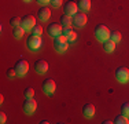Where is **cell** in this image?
<instances>
[{"instance_id": "obj_10", "label": "cell", "mask_w": 129, "mask_h": 124, "mask_svg": "<svg viewBox=\"0 0 129 124\" xmlns=\"http://www.w3.org/2000/svg\"><path fill=\"white\" fill-rule=\"evenodd\" d=\"M22 26L25 28V30H30L36 26V18L33 15L27 14L25 17H22Z\"/></svg>"}, {"instance_id": "obj_9", "label": "cell", "mask_w": 129, "mask_h": 124, "mask_svg": "<svg viewBox=\"0 0 129 124\" xmlns=\"http://www.w3.org/2000/svg\"><path fill=\"white\" fill-rule=\"evenodd\" d=\"M62 25L60 24H50L47 28V33L50 35L51 37H56V36H60L62 35Z\"/></svg>"}, {"instance_id": "obj_20", "label": "cell", "mask_w": 129, "mask_h": 124, "mask_svg": "<svg viewBox=\"0 0 129 124\" xmlns=\"http://www.w3.org/2000/svg\"><path fill=\"white\" fill-rule=\"evenodd\" d=\"M10 25L11 26H19V25H22V18H19V17H13L10 19Z\"/></svg>"}, {"instance_id": "obj_22", "label": "cell", "mask_w": 129, "mask_h": 124, "mask_svg": "<svg viewBox=\"0 0 129 124\" xmlns=\"http://www.w3.org/2000/svg\"><path fill=\"white\" fill-rule=\"evenodd\" d=\"M121 113L124 114V116L129 117V102H125V104H122V106H121Z\"/></svg>"}, {"instance_id": "obj_1", "label": "cell", "mask_w": 129, "mask_h": 124, "mask_svg": "<svg viewBox=\"0 0 129 124\" xmlns=\"http://www.w3.org/2000/svg\"><path fill=\"white\" fill-rule=\"evenodd\" d=\"M54 48H55V51L60 52V54L64 52L67 48H69V42H67V37L63 36V35L54 37Z\"/></svg>"}, {"instance_id": "obj_19", "label": "cell", "mask_w": 129, "mask_h": 124, "mask_svg": "<svg viewBox=\"0 0 129 124\" xmlns=\"http://www.w3.org/2000/svg\"><path fill=\"white\" fill-rule=\"evenodd\" d=\"M114 123H117V124H128L129 123V117L124 116V114H119V116H117L114 119Z\"/></svg>"}, {"instance_id": "obj_5", "label": "cell", "mask_w": 129, "mask_h": 124, "mask_svg": "<svg viewBox=\"0 0 129 124\" xmlns=\"http://www.w3.org/2000/svg\"><path fill=\"white\" fill-rule=\"evenodd\" d=\"M41 90H43L44 94L52 95L55 92V90H56V84H55V81L52 79H45L41 84Z\"/></svg>"}, {"instance_id": "obj_13", "label": "cell", "mask_w": 129, "mask_h": 124, "mask_svg": "<svg viewBox=\"0 0 129 124\" xmlns=\"http://www.w3.org/2000/svg\"><path fill=\"white\" fill-rule=\"evenodd\" d=\"M50 17H51V11H50L48 7H41L37 11V18L40 21H48Z\"/></svg>"}, {"instance_id": "obj_6", "label": "cell", "mask_w": 129, "mask_h": 124, "mask_svg": "<svg viewBox=\"0 0 129 124\" xmlns=\"http://www.w3.org/2000/svg\"><path fill=\"white\" fill-rule=\"evenodd\" d=\"M22 109L26 114H33L35 110L37 109V104H36V101L33 98H26L22 105Z\"/></svg>"}, {"instance_id": "obj_2", "label": "cell", "mask_w": 129, "mask_h": 124, "mask_svg": "<svg viewBox=\"0 0 129 124\" xmlns=\"http://www.w3.org/2000/svg\"><path fill=\"white\" fill-rule=\"evenodd\" d=\"M93 35L99 42H106L107 39H110L111 32H110L109 28L104 26V25H98V26L95 28V30H93Z\"/></svg>"}, {"instance_id": "obj_26", "label": "cell", "mask_w": 129, "mask_h": 124, "mask_svg": "<svg viewBox=\"0 0 129 124\" xmlns=\"http://www.w3.org/2000/svg\"><path fill=\"white\" fill-rule=\"evenodd\" d=\"M72 32H73V30H72V26H63V29H62V35H63V36L67 37Z\"/></svg>"}, {"instance_id": "obj_21", "label": "cell", "mask_w": 129, "mask_h": 124, "mask_svg": "<svg viewBox=\"0 0 129 124\" xmlns=\"http://www.w3.org/2000/svg\"><path fill=\"white\" fill-rule=\"evenodd\" d=\"M110 39H111L114 43H119V42H121V33H119L118 30H115V32H111V35H110Z\"/></svg>"}, {"instance_id": "obj_30", "label": "cell", "mask_w": 129, "mask_h": 124, "mask_svg": "<svg viewBox=\"0 0 129 124\" xmlns=\"http://www.w3.org/2000/svg\"><path fill=\"white\" fill-rule=\"evenodd\" d=\"M36 2L39 3V4H41V6H44V4H47V3H50L51 0H36Z\"/></svg>"}, {"instance_id": "obj_28", "label": "cell", "mask_w": 129, "mask_h": 124, "mask_svg": "<svg viewBox=\"0 0 129 124\" xmlns=\"http://www.w3.org/2000/svg\"><path fill=\"white\" fill-rule=\"evenodd\" d=\"M51 6H52V7H55V8H56V7H60V6H62V3H63V0H51Z\"/></svg>"}, {"instance_id": "obj_14", "label": "cell", "mask_w": 129, "mask_h": 124, "mask_svg": "<svg viewBox=\"0 0 129 124\" xmlns=\"http://www.w3.org/2000/svg\"><path fill=\"white\" fill-rule=\"evenodd\" d=\"M82 114H84L87 119H89L95 114V106L92 104H85L84 108H82Z\"/></svg>"}, {"instance_id": "obj_32", "label": "cell", "mask_w": 129, "mask_h": 124, "mask_svg": "<svg viewBox=\"0 0 129 124\" xmlns=\"http://www.w3.org/2000/svg\"><path fill=\"white\" fill-rule=\"evenodd\" d=\"M23 2H30V0H23Z\"/></svg>"}, {"instance_id": "obj_7", "label": "cell", "mask_w": 129, "mask_h": 124, "mask_svg": "<svg viewBox=\"0 0 129 124\" xmlns=\"http://www.w3.org/2000/svg\"><path fill=\"white\" fill-rule=\"evenodd\" d=\"M15 70H17V74L19 77H22V76H25V74L27 73V70H29V64H27L26 61H23V59H21V61H18L17 64H15Z\"/></svg>"}, {"instance_id": "obj_25", "label": "cell", "mask_w": 129, "mask_h": 124, "mask_svg": "<svg viewBox=\"0 0 129 124\" xmlns=\"http://www.w3.org/2000/svg\"><path fill=\"white\" fill-rule=\"evenodd\" d=\"M23 95H25V98H33V95H35V90L32 88V87H27L25 90V92H23Z\"/></svg>"}, {"instance_id": "obj_31", "label": "cell", "mask_w": 129, "mask_h": 124, "mask_svg": "<svg viewBox=\"0 0 129 124\" xmlns=\"http://www.w3.org/2000/svg\"><path fill=\"white\" fill-rule=\"evenodd\" d=\"M40 123H43V124H48V120H41Z\"/></svg>"}, {"instance_id": "obj_8", "label": "cell", "mask_w": 129, "mask_h": 124, "mask_svg": "<svg viewBox=\"0 0 129 124\" xmlns=\"http://www.w3.org/2000/svg\"><path fill=\"white\" fill-rule=\"evenodd\" d=\"M87 21H88V18H87V15H85V12H76L74 15H73V24L76 25V26H78V28H82V26H85V24H87Z\"/></svg>"}, {"instance_id": "obj_23", "label": "cell", "mask_w": 129, "mask_h": 124, "mask_svg": "<svg viewBox=\"0 0 129 124\" xmlns=\"http://www.w3.org/2000/svg\"><path fill=\"white\" fill-rule=\"evenodd\" d=\"M8 79H15V77L18 76L17 74V70H15V68H11V69H7V72H6Z\"/></svg>"}, {"instance_id": "obj_12", "label": "cell", "mask_w": 129, "mask_h": 124, "mask_svg": "<svg viewBox=\"0 0 129 124\" xmlns=\"http://www.w3.org/2000/svg\"><path fill=\"white\" fill-rule=\"evenodd\" d=\"M35 70H36V73H39V74H44V73L48 70V64H47V61H44V59H37V61L35 62Z\"/></svg>"}, {"instance_id": "obj_24", "label": "cell", "mask_w": 129, "mask_h": 124, "mask_svg": "<svg viewBox=\"0 0 129 124\" xmlns=\"http://www.w3.org/2000/svg\"><path fill=\"white\" fill-rule=\"evenodd\" d=\"M32 35H36V36H41L43 35V28L40 25H36L35 28L32 29Z\"/></svg>"}, {"instance_id": "obj_3", "label": "cell", "mask_w": 129, "mask_h": 124, "mask_svg": "<svg viewBox=\"0 0 129 124\" xmlns=\"http://www.w3.org/2000/svg\"><path fill=\"white\" fill-rule=\"evenodd\" d=\"M41 44H43V39L36 35H30L26 40V47L29 50H32V51H37L41 47Z\"/></svg>"}, {"instance_id": "obj_11", "label": "cell", "mask_w": 129, "mask_h": 124, "mask_svg": "<svg viewBox=\"0 0 129 124\" xmlns=\"http://www.w3.org/2000/svg\"><path fill=\"white\" fill-rule=\"evenodd\" d=\"M77 10H78V6H77V3H74V2H66L63 6L64 14H69V15H72V17L76 12H78Z\"/></svg>"}, {"instance_id": "obj_16", "label": "cell", "mask_w": 129, "mask_h": 124, "mask_svg": "<svg viewBox=\"0 0 129 124\" xmlns=\"http://www.w3.org/2000/svg\"><path fill=\"white\" fill-rule=\"evenodd\" d=\"M77 6L81 11H89L91 0H77Z\"/></svg>"}, {"instance_id": "obj_4", "label": "cell", "mask_w": 129, "mask_h": 124, "mask_svg": "<svg viewBox=\"0 0 129 124\" xmlns=\"http://www.w3.org/2000/svg\"><path fill=\"white\" fill-rule=\"evenodd\" d=\"M115 79L119 83H128L129 81V69L125 66H119L115 70Z\"/></svg>"}, {"instance_id": "obj_15", "label": "cell", "mask_w": 129, "mask_h": 124, "mask_svg": "<svg viewBox=\"0 0 129 124\" xmlns=\"http://www.w3.org/2000/svg\"><path fill=\"white\" fill-rule=\"evenodd\" d=\"M59 22L62 26H72L73 25V17L69 14H63L62 17L59 18Z\"/></svg>"}, {"instance_id": "obj_18", "label": "cell", "mask_w": 129, "mask_h": 124, "mask_svg": "<svg viewBox=\"0 0 129 124\" xmlns=\"http://www.w3.org/2000/svg\"><path fill=\"white\" fill-rule=\"evenodd\" d=\"M13 33H14V37H15V39H21V37L25 35V28H23L22 25H19V26H15L14 30H13Z\"/></svg>"}, {"instance_id": "obj_27", "label": "cell", "mask_w": 129, "mask_h": 124, "mask_svg": "<svg viewBox=\"0 0 129 124\" xmlns=\"http://www.w3.org/2000/svg\"><path fill=\"white\" fill-rule=\"evenodd\" d=\"M76 40H77V35H76L74 32H72L69 36H67V42H69V43H74Z\"/></svg>"}, {"instance_id": "obj_17", "label": "cell", "mask_w": 129, "mask_h": 124, "mask_svg": "<svg viewBox=\"0 0 129 124\" xmlns=\"http://www.w3.org/2000/svg\"><path fill=\"white\" fill-rule=\"evenodd\" d=\"M103 48L106 52H113L115 48V43L113 42L111 39H107L106 42H103Z\"/></svg>"}, {"instance_id": "obj_29", "label": "cell", "mask_w": 129, "mask_h": 124, "mask_svg": "<svg viewBox=\"0 0 129 124\" xmlns=\"http://www.w3.org/2000/svg\"><path fill=\"white\" fill-rule=\"evenodd\" d=\"M6 121H7V116H6L4 112H0V123L4 124Z\"/></svg>"}]
</instances>
